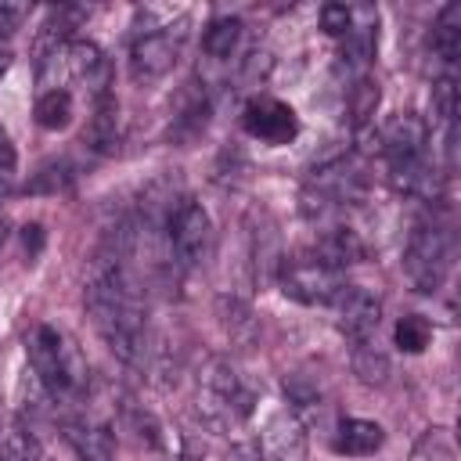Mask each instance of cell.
<instances>
[{
  "mask_svg": "<svg viewBox=\"0 0 461 461\" xmlns=\"http://www.w3.org/2000/svg\"><path fill=\"white\" fill-rule=\"evenodd\" d=\"M353 371L367 382V385H385L389 382V360L382 349H375L371 342L353 346Z\"/></svg>",
  "mask_w": 461,
  "mask_h": 461,
  "instance_id": "cb8c5ba5",
  "label": "cell"
},
{
  "mask_svg": "<svg viewBox=\"0 0 461 461\" xmlns=\"http://www.w3.org/2000/svg\"><path fill=\"white\" fill-rule=\"evenodd\" d=\"M220 317H223V328H227L230 339H238V342H249V339H252L256 321H252V310L245 306V299L223 295V299H220Z\"/></svg>",
  "mask_w": 461,
  "mask_h": 461,
  "instance_id": "7402d4cb",
  "label": "cell"
},
{
  "mask_svg": "<svg viewBox=\"0 0 461 461\" xmlns=\"http://www.w3.org/2000/svg\"><path fill=\"white\" fill-rule=\"evenodd\" d=\"M241 126L249 137L263 140V144H292L299 137V115L292 104L277 101V97H267V94H256L249 97V104L241 108Z\"/></svg>",
  "mask_w": 461,
  "mask_h": 461,
  "instance_id": "9c48e42d",
  "label": "cell"
},
{
  "mask_svg": "<svg viewBox=\"0 0 461 461\" xmlns=\"http://www.w3.org/2000/svg\"><path fill=\"white\" fill-rule=\"evenodd\" d=\"M4 65H7V50L0 47V72H4Z\"/></svg>",
  "mask_w": 461,
  "mask_h": 461,
  "instance_id": "d6a6232c",
  "label": "cell"
},
{
  "mask_svg": "<svg viewBox=\"0 0 461 461\" xmlns=\"http://www.w3.org/2000/svg\"><path fill=\"white\" fill-rule=\"evenodd\" d=\"M378 97H382V94H378V79H371V76L353 79V86H349V115H353L357 133L371 126V115H375V108H378Z\"/></svg>",
  "mask_w": 461,
  "mask_h": 461,
  "instance_id": "d6986e66",
  "label": "cell"
},
{
  "mask_svg": "<svg viewBox=\"0 0 461 461\" xmlns=\"http://www.w3.org/2000/svg\"><path fill=\"white\" fill-rule=\"evenodd\" d=\"M241 22L238 18H216V22H209V29H205V36H202V50L212 58V61H230V54L238 50V43H241Z\"/></svg>",
  "mask_w": 461,
  "mask_h": 461,
  "instance_id": "e0dca14e",
  "label": "cell"
},
{
  "mask_svg": "<svg viewBox=\"0 0 461 461\" xmlns=\"http://www.w3.org/2000/svg\"><path fill=\"white\" fill-rule=\"evenodd\" d=\"M29 371L50 396V403H72L86 389V360L83 353L50 324H36L25 339Z\"/></svg>",
  "mask_w": 461,
  "mask_h": 461,
  "instance_id": "7a4b0ae2",
  "label": "cell"
},
{
  "mask_svg": "<svg viewBox=\"0 0 461 461\" xmlns=\"http://www.w3.org/2000/svg\"><path fill=\"white\" fill-rule=\"evenodd\" d=\"M198 414L212 429H238L256 411V393L227 357H209L198 375Z\"/></svg>",
  "mask_w": 461,
  "mask_h": 461,
  "instance_id": "3957f363",
  "label": "cell"
},
{
  "mask_svg": "<svg viewBox=\"0 0 461 461\" xmlns=\"http://www.w3.org/2000/svg\"><path fill=\"white\" fill-rule=\"evenodd\" d=\"M176 18H184L180 7H169V4H144L133 11V36H144V32H158L166 25H173Z\"/></svg>",
  "mask_w": 461,
  "mask_h": 461,
  "instance_id": "d4e9b609",
  "label": "cell"
},
{
  "mask_svg": "<svg viewBox=\"0 0 461 461\" xmlns=\"http://www.w3.org/2000/svg\"><path fill=\"white\" fill-rule=\"evenodd\" d=\"M389 184H393L400 194H407V198L432 202V198H439V191H443V173H439V169L429 162V155H425V158H418V162L393 166V169H389Z\"/></svg>",
  "mask_w": 461,
  "mask_h": 461,
  "instance_id": "5bb4252c",
  "label": "cell"
},
{
  "mask_svg": "<svg viewBox=\"0 0 461 461\" xmlns=\"http://www.w3.org/2000/svg\"><path fill=\"white\" fill-rule=\"evenodd\" d=\"M277 285L288 299L303 306H328L346 281H342V270L324 263L313 249H303L277 259Z\"/></svg>",
  "mask_w": 461,
  "mask_h": 461,
  "instance_id": "5b68a950",
  "label": "cell"
},
{
  "mask_svg": "<svg viewBox=\"0 0 461 461\" xmlns=\"http://www.w3.org/2000/svg\"><path fill=\"white\" fill-rule=\"evenodd\" d=\"M450 457H454V439L447 429H425L411 450V461H450Z\"/></svg>",
  "mask_w": 461,
  "mask_h": 461,
  "instance_id": "484cf974",
  "label": "cell"
},
{
  "mask_svg": "<svg viewBox=\"0 0 461 461\" xmlns=\"http://www.w3.org/2000/svg\"><path fill=\"white\" fill-rule=\"evenodd\" d=\"M32 115L43 130H65L72 122V94L61 86V90H43L32 104Z\"/></svg>",
  "mask_w": 461,
  "mask_h": 461,
  "instance_id": "ac0fdd59",
  "label": "cell"
},
{
  "mask_svg": "<svg viewBox=\"0 0 461 461\" xmlns=\"http://www.w3.org/2000/svg\"><path fill=\"white\" fill-rule=\"evenodd\" d=\"M4 241H7V227L0 223V249H4Z\"/></svg>",
  "mask_w": 461,
  "mask_h": 461,
  "instance_id": "836d02e7",
  "label": "cell"
},
{
  "mask_svg": "<svg viewBox=\"0 0 461 461\" xmlns=\"http://www.w3.org/2000/svg\"><path fill=\"white\" fill-rule=\"evenodd\" d=\"M429 108H432V122L454 133V119H457V86H454V76L443 72V76L432 83Z\"/></svg>",
  "mask_w": 461,
  "mask_h": 461,
  "instance_id": "ffe728a7",
  "label": "cell"
},
{
  "mask_svg": "<svg viewBox=\"0 0 461 461\" xmlns=\"http://www.w3.org/2000/svg\"><path fill=\"white\" fill-rule=\"evenodd\" d=\"M331 306H335V324H339V331H342L353 346L375 339V331H378V324H382V299H378L371 288H364V285H342L339 295L331 299Z\"/></svg>",
  "mask_w": 461,
  "mask_h": 461,
  "instance_id": "ba28073f",
  "label": "cell"
},
{
  "mask_svg": "<svg viewBox=\"0 0 461 461\" xmlns=\"http://www.w3.org/2000/svg\"><path fill=\"white\" fill-rule=\"evenodd\" d=\"M68 180H72V173H68V166L65 162H58V166H43L32 180H29V187L25 191H32V194H43V191H61V187H68Z\"/></svg>",
  "mask_w": 461,
  "mask_h": 461,
  "instance_id": "4316f807",
  "label": "cell"
},
{
  "mask_svg": "<svg viewBox=\"0 0 461 461\" xmlns=\"http://www.w3.org/2000/svg\"><path fill=\"white\" fill-rule=\"evenodd\" d=\"M349 25H353V7H346V4H324L321 7V29L328 36H346Z\"/></svg>",
  "mask_w": 461,
  "mask_h": 461,
  "instance_id": "83f0119b",
  "label": "cell"
},
{
  "mask_svg": "<svg viewBox=\"0 0 461 461\" xmlns=\"http://www.w3.org/2000/svg\"><path fill=\"white\" fill-rule=\"evenodd\" d=\"M61 436L65 443L76 450L79 461H115V439L104 425L97 421H83V418H68L61 421Z\"/></svg>",
  "mask_w": 461,
  "mask_h": 461,
  "instance_id": "7c38bea8",
  "label": "cell"
},
{
  "mask_svg": "<svg viewBox=\"0 0 461 461\" xmlns=\"http://www.w3.org/2000/svg\"><path fill=\"white\" fill-rule=\"evenodd\" d=\"M83 144L94 155H112L119 148V101L112 90L94 97V112H90V122L83 130Z\"/></svg>",
  "mask_w": 461,
  "mask_h": 461,
  "instance_id": "4fadbf2b",
  "label": "cell"
},
{
  "mask_svg": "<svg viewBox=\"0 0 461 461\" xmlns=\"http://www.w3.org/2000/svg\"><path fill=\"white\" fill-rule=\"evenodd\" d=\"M432 50L436 58L443 61L447 76L461 54V4H447L439 14H436V25H432Z\"/></svg>",
  "mask_w": 461,
  "mask_h": 461,
  "instance_id": "2e32d148",
  "label": "cell"
},
{
  "mask_svg": "<svg viewBox=\"0 0 461 461\" xmlns=\"http://www.w3.org/2000/svg\"><path fill=\"white\" fill-rule=\"evenodd\" d=\"M382 443H385V429L378 421H367V418L339 421L335 439H331L335 454H342V457H371L375 450H382Z\"/></svg>",
  "mask_w": 461,
  "mask_h": 461,
  "instance_id": "9a60e30c",
  "label": "cell"
},
{
  "mask_svg": "<svg viewBox=\"0 0 461 461\" xmlns=\"http://www.w3.org/2000/svg\"><path fill=\"white\" fill-rule=\"evenodd\" d=\"M263 447L270 461H303L306 457V429L292 407H281L263 425Z\"/></svg>",
  "mask_w": 461,
  "mask_h": 461,
  "instance_id": "8fae6325",
  "label": "cell"
},
{
  "mask_svg": "<svg viewBox=\"0 0 461 461\" xmlns=\"http://www.w3.org/2000/svg\"><path fill=\"white\" fill-rule=\"evenodd\" d=\"M209 238H212V223H209V212L202 209V202L191 198V194L169 198V205H166V245H169V256H173L176 270L198 267L209 252Z\"/></svg>",
  "mask_w": 461,
  "mask_h": 461,
  "instance_id": "8992f818",
  "label": "cell"
},
{
  "mask_svg": "<svg viewBox=\"0 0 461 461\" xmlns=\"http://www.w3.org/2000/svg\"><path fill=\"white\" fill-rule=\"evenodd\" d=\"M14 144H11V137H7V130L0 126V173H11L14 169Z\"/></svg>",
  "mask_w": 461,
  "mask_h": 461,
  "instance_id": "f546056e",
  "label": "cell"
},
{
  "mask_svg": "<svg viewBox=\"0 0 461 461\" xmlns=\"http://www.w3.org/2000/svg\"><path fill=\"white\" fill-rule=\"evenodd\" d=\"M184 40H187V14L176 18L173 25L158 29V32L133 36V43H130V79L137 86H151V83L166 79L173 72V65L180 61Z\"/></svg>",
  "mask_w": 461,
  "mask_h": 461,
  "instance_id": "52a82bcc",
  "label": "cell"
},
{
  "mask_svg": "<svg viewBox=\"0 0 461 461\" xmlns=\"http://www.w3.org/2000/svg\"><path fill=\"white\" fill-rule=\"evenodd\" d=\"M393 342H396L403 353H421V349L432 342V324H429L425 317H418V313H407V317L396 321Z\"/></svg>",
  "mask_w": 461,
  "mask_h": 461,
  "instance_id": "603a6c76",
  "label": "cell"
},
{
  "mask_svg": "<svg viewBox=\"0 0 461 461\" xmlns=\"http://www.w3.org/2000/svg\"><path fill=\"white\" fill-rule=\"evenodd\" d=\"M0 461H47L40 439L25 429H7L0 436Z\"/></svg>",
  "mask_w": 461,
  "mask_h": 461,
  "instance_id": "44dd1931",
  "label": "cell"
},
{
  "mask_svg": "<svg viewBox=\"0 0 461 461\" xmlns=\"http://www.w3.org/2000/svg\"><path fill=\"white\" fill-rule=\"evenodd\" d=\"M454 263V238L443 223L421 220L414 223L403 249V274L418 292H439Z\"/></svg>",
  "mask_w": 461,
  "mask_h": 461,
  "instance_id": "277c9868",
  "label": "cell"
},
{
  "mask_svg": "<svg viewBox=\"0 0 461 461\" xmlns=\"http://www.w3.org/2000/svg\"><path fill=\"white\" fill-rule=\"evenodd\" d=\"M375 140H378V151L385 155L389 169L393 166H407V162L425 158V151H429V122L421 115L403 112V115H393L375 133Z\"/></svg>",
  "mask_w": 461,
  "mask_h": 461,
  "instance_id": "30bf717a",
  "label": "cell"
},
{
  "mask_svg": "<svg viewBox=\"0 0 461 461\" xmlns=\"http://www.w3.org/2000/svg\"><path fill=\"white\" fill-rule=\"evenodd\" d=\"M22 241H25V252L36 256V252L43 249V227H40V223H29V227L22 230Z\"/></svg>",
  "mask_w": 461,
  "mask_h": 461,
  "instance_id": "4dcf8cb0",
  "label": "cell"
},
{
  "mask_svg": "<svg viewBox=\"0 0 461 461\" xmlns=\"http://www.w3.org/2000/svg\"><path fill=\"white\" fill-rule=\"evenodd\" d=\"M11 194V184H7V173H0V202Z\"/></svg>",
  "mask_w": 461,
  "mask_h": 461,
  "instance_id": "1f68e13d",
  "label": "cell"
},
{
  "mask_svg": "<svg viewBox=\"0 0 461 461\" xmlns=\"http://www.w3.org/2000/svg\"><path fill=\"white\" fill-rule=\"evenodd\" d=\"M86 313L104 339V346L130 367H144L148 360V317H144V295L130 270L126 245L115 230V241L101 249L90 263L86 288H83Z\"/></svg>",
  "mask_w": 461,
  "mask_h": 461,
  "instance_id": "6da1fadb",
  "label": "cell"
},
{
  "mask_svg": "<svg viewBox=\"0 0 461 461\" xmlns=\"http://www.w3.org/2000/svg\"><path fill=\"white\" fill-rule=\"evenodd\" d=\"M25 14H29V11H25L22 4H0V36H11V32L22 25Z\"/></svg>",
  "mask_w": 461,
  "mask_h": 461,
  "instance_id": "f1b7e54d",
  "label": "cell"
}]
</instances>
